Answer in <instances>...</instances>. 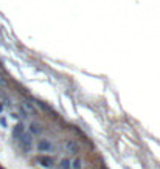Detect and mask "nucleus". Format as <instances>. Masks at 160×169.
Masks as SVG:
<instances>
[{
    "label": "nucleus",
    "mask_w": 160,
    "mask_h": 169,
    "mask_svg": "<svg viewBox=\"0 0 160 169\" xmlns=\"http://www.w3.org/2000/svg\"><path fill=\"white\" fill-rule=\"evenodd\" d=\"M39 163H40V166L45 168V169L53 168V160L50 158V157H42V158H39Z\"/></svg>",
    "instance_id": "nucleus-7"
},
{
    "label": "nucleus",
    "mask_w": 160,
    "mask_h": 169,
    "mask_svg": "<svg viewBox=\"0 0 160 169\" xmlns=\"http://www.w3.org/2000/svg\"><path fill=\"white\" fill-rule=\"evenodd\" d=\"M53 149H54V146H53V143L50 140L44 138V140L38 141V150L39 152H51Z\"/></svg>",
    "instance_id": "nucleus-2"
},
{
    "label": "nucleus",
    "mask_w": 160,
    "mask_h": 169,
    "mask_svg": "<svg viewBox=\"0 0 160 169\" xmlns=\"http://www.w3.org/2000/svg\"><path fill=\"white\" fill-rule=\"evenodd\" d=\"M24 133H25V126H24V124H22V123L16 124V127L13 129V135H14L16 138H20Z\"/></svg>",
    "instance_id": "nucleus-5"
},
{
    "label": "nucleus",
    "mask_w": 160,
    "mask_h": 169,
    "mask_svg": "<svg viewBox=\"0 0 160 169\" xmlns=\"http://www.w3.org/2000/svg\"><path fill=\"white\" fill-rule=\"evenodd\" d=\"M72 168H73V169H81V168H83V160H81L79 157H76V158L72 161Z\"/></svg>",
    "instance_id": "nucleus-9"
},
{
    "label": "nucleus",
    "mask_w": 160,
    "mask_h": 169,
    "mask_svg": "<svg viewBox=\"0 0 160 169\" xmlns=\"http://www.w3.org/2000/svg\"><path fill=\"white\" fill-rule=\"evenodd\" d=\"M59 168L61 169H70L72 168V161L68 158H62L61 163H59Z\"/></svg>",
    "instance_id": "nucleus-8"
},
{
    "label": "nucleus",
    "mask_w": 160,
    "mask_h": 169,
    "mask_svg": "<svg viewBox=\"0 0 160 169\" xmlns=\"http://www.w3.org/2000/svg\"><path fill=\"white\" fill-rule=\"evenodd\" d=\"M19 144L24 152H30L31 146H33V135L31 133H24V135L19 138Z\"/></svg>",
    "instance_id": "nucleus-1"
},
{
    "label": "nucleus",
    "mask_w": 160,
    "mask_h": 169,
    "mask_svg": "<svg viewBox=\"0 0 160 169\" xmlns=\"http://www.w3.org/2000/svg\"><path fill=\"white\" fill-rule=\"evenodd\" d=\"M2 109H3V106H2V104H0V112H2Z\"/></svg>",
    "instance_id": "nucleus-11"
},
{
    "label": "nucleus",
    "mask_w": 160,
    "mask_h": 169,
    "mask_svg": "<svg viewBox=\"0 0 160 169\" xmlns=\"http://www.w3.org/2000/svg\"><path fill=\"white\" fill-rule=\"evenodd\" d=\"M0 86H2V87H8V81L2 76V74H0Z\"/></svg>",
    "instance_id": "nucleus-10"
},
{
    "label": "nucleus",
    "mask_w": 160,
    "mask_h": 169,
    "mask_svg": "<svg viewBox=\"0 0 160 169\" xmlns=\"http://www.w3.org/2000/svg\"><path fill=\"white\" fill-rule=\"evenodd\" d=\"M30 133L31 135H40L42 133V126L38 123H31L30 124Z\"/></svg>",
    "instance_id": "nucleus-6"
},
{
    "label": "nucleus",
    "mask_w": 160,
    "mask_h": 169,
    "mask_svg": "<svg viewBox=\"0 0 160 169\" xmlns=\"http://www.w3.org/2000/svg\"><path fill=\"white\" fill-rule=\"evenodd\" d=\"M64 149H65L67 152H70V154H78L79 152V146H78V143L75 140H65Z\"/></svg>",
    "instance_id": "nucleus-3"
},
{
    "label": "nucleus",
    "mask_w": 160,
    "mask_h": 169,
    "mask_svg": "<svg viewBox=\"0 0 160 169\" xmlns=\"http://www.w3.org/2000/svg\"><path fill=\"white\" fill-rule=\"evenodd\" d=\"M20 106H22V110H24L25 115H31V117L36 115V109L33 107V104L31 103H28V101H22Z\"/></svg>",
    "instance_id": "nucleus-4"
}]
</instances>
